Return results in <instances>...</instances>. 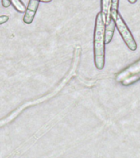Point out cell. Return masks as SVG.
<instances>
[{
    "label": "cell",
    "mask_w": 140,
    "mask_h": 158,
    "mask_svg": "<svg viewBox=\"0 0 140 158\" xmlns=\"http://www.w3.org/2000/svg\"><path fill=\"white\" fill-rule=\"evenodd\" d=\"M80 52H81V48L80 46H76V49H75V53H74V60L72 62V64H71V68L70 69V71H69L68 74L65 76L63 79H62V81L60 82V83L57 85L56 88L54 89L53 91H52L51 92H49L48 95L46 96H44L40 97L39 99H36V100H34V101H28V102H25L24 103L22 106H21L20 107L17 109V110H15L14 111H12V113L10 114L9 115H7V117H5L1 120V126H3L5 124H7V123H10V122H12L13 119L17 118V116L19 114H21L22 111L24 110L25 109L27 108V107H29L30 106H34V105H37V104L42 103V102H44V101H47V100H49L52 96H56V94L58 93L59 91H61V89L63 88L64 86H66V84L70 81V79L71 78V77H73L75 74H76V68L78 66L79 61H80Z\"/></svg>",
    "instance_id": "cell-1"
},
{
    "label": "cell",
    "mask_w": 140,
    "mask_h": 158,
    "mask_svg": "<svg viewBox=\"0 0 140 158\" xmlns=\"http://www.w3.org/2000/svg\"><path fill=\"white\" fill-rule=\"evenodd\" d=\"M105 30L106 23L103 20L102 12L96 16L94 35H93V53L94 64L98 70L105 66Z\"/></svg>",
    "instance_id": "cell-2"
},
{
    "label": "cell",
    "mask_w": 140,
    "mask_h": 158,
    "mask_svg": "<svg viewBox=\"0 0 140 158\" xmlns=\"http://www.w3.org/2000/svg\"><path fill=\"white\" fill-rule=\"evenodd\" d=\"M115 26L117 28L118 31L120 33V35L122 37V39L124 40V41L128 46V48L131 50V51H135L137 49V43L134 39L131 32H130V29L128 28L127 25L125 24V21L123 20L122 17L120 16V14L118 12L117 16L115 17Z\"/></svg>",
    "instance_id": "cell-3"
},
{
    "label": "cell",
    "mask_w": 140,
    "mask_h": 158,
    "mask_svg": "<svg viewBox=\"0 0 140 158\" xmlns=\"http://www.w3.org/2000/svg\"><path fill=\"white\" fill-rule=\"evenodd\" d=\"M138 72H140V59L119 73L115 77V80L118 82H121L123 80H125V78H127L131 75L137 73Z\"/></svg>",
    "instance_id": "cell-4"
},
{
    "label": "cell",
    "mask_w": 140,
    "mask_h": 158,
    "mask_svg": "<svg viewBox=\"0 0 140 158\" xmlns=\"http://www.w3.org/2000/svg\"><path fill=\"white\" fill-rule=\"evenodd\" d=\"M39 0H29L28 6H27L26 11L25 12L23 22L25 24H30L33 22L34 16L36 14L37 9L39 5Z\"/></svg>",
    "instance_id": "cell-5"
},
{
    "label": "cell",
    "mask_w": 140,
    "mask_h": 158,
    "mask_svg": "<svg viewBox=\"0 0 140 158\" xmlns=\"http://www.w3.org/2000/svg\"><path fill=\"white\" fill-rule=\"evenodd\" d=\"M111 0H101V8L103 13V20L106 25L110 22L111 20Z\"/></svg>",
    "instance_id": "cell-6"
},
{
    "label": "cell",
    "mask_w": 140,
    "mask_h": 158,
    "mask_svg": "<svg viewBox=\"0 0 140 158\" xmlns=\"http://www.w3.org/2000/svg\"><path fill=\"white\" fill-rule=\"evenodd\" d=\"M115 20L113 19L112 17H111L110 22H108L107 24L106 25V30H105V43L106 44H109L114 35V31H115Z\"/></svg>",
    "instance_id": "cell-7"
},
{
    "label": "cell",
    "mask_w": 140,
    "mask_h": 158,
    "mask_svg": "<svg viewBox=\"0 0 140 158\" xmlns=\"http://www.w3.org/2000/svg\"><path fill=\"white\" fill-rule=\"evenodd\" d=\"M140 80V72L131 75L127 78H125V80H123L120 83L122 84L123 86H130L131 84L135 83L136 81H139Z\"/></svg>",
    "instance_id": "cell-8"
},
{
    "label": "cell",
    "mask_w": 140,
    "mask_h": 158,
    "mask_svg": "<svg viewBox=\"0 0 140 158\" xmlns=\"http://www.w3.org/2000/svg\"><path fill=\"white\" fill-rule=\"evenodd\" d=\"M12 4L13 5V7H15V9L18 11L19 12H25L26 8L25 7V5L23 4V2L21 0H10Z\"/></svg>",
    "instance_id": "cell-9"
},
{
    "label": "cell",
    "mask_w": 140,
    "mask_h": 158,
    "mask_svg": "<svg viewBox=\"0 0 140 158\" xmlns=\"http://www.w3.org/2000/svg\"><path fill=\"white\" fill-rule=\"evenodd\" d=\"M118 6H119V0H111V16L113 19L118 14Z\"/></svg>",
    "instance_id": "cell-10"
},
{
    "label": "cell",
    "mask_w": 140,
    "mask_h": 158,
    "mask_svg": "<svg viewBox=\"0 0 140 158\" xmlns=\"http://www.w3.org/2000/svg\"><path fill=\"white\" fill-rule=\"evenodd\" d=\"M9 19V17L8 16H6V15H2L0 17V24H3L4 22H7Z\"/></svg>",
    "instance_id": "cell-11"
},
{
    "label": "cell",
    "mask_w": 140,
    "mask_h": 158,
    "mask_svg": "<svg viewBox=\"0 0 140 158\" xmlns=\"http://www.w3.org/2000/svg\"><path fill=\"white\" fill-rule=\"evenodd\" d=\"M2 4L4 7H8L10 5L12 4V2L10 0H2Z\"/></svg>",
    "instance_id": "cell-12"
},
{
    "label": "cell",
    "mask_w": 140,
    "mask_h": 158,
    "mask_svg": "<svg viewBox=\"0 0 140 158\" xmlns=\"http://www.w3.org/2000/svg\"><path fill=\"white\" fill-rule=\"evenodd\" d=\"M128 1H129V2H130V3L134 4V3H135V2H136V1H137V0H128Z\"/></svg>",
    "instance_id": "cell-13"
},
{
    "label": "cell",
    "mask_w": 140,
    "mask_h": 158,
    "mask_svg": "<svg viewBox=\"0 0 140 158\" xmlns=\"http://www.w3.org/2000/svg\"><path fill=\"white\" fill-rule=\"evenodd\" d=\"M40 2H51L52 0H39Z\"/></svg>",
    "instance_id": "cell-14"
}]
</instances>
